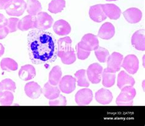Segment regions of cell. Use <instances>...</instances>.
I'll list each match as a JSON object with an SVG mask.
<instances>
[{"label":"cell","instance_id":"8992f818","mask_svg":"<svg viewBox=\"0 0 145 126\" xmlns=\"http://www.w3.org/2000/svg\"><path fill=\"white\" fill-rule=\"evenodd\" d=\"M103 68L98 63L91 64L88 68L86 74L89 81L93 84L100 83L102 78Z\"/></svg>","mask_w":145,"mask_h":126},{"label":"cell","instance_id":"f1b7e54d","mask_svg":"<svg viewBox=\"0 0 145 126\" xmlns=\"http://www.w3.org/2000/svg\"><path fill=\"white\" fill-rule=\"evenodd\" d=\"M1 69L5 71H16L18 69V64L12 58H3L0 63Z\"/></svg>","mask_w":145,"mask_h":126},{"label":"cell","instance_id":"5b68a950","mask_svg":"<svg viewBox=\"0 0 145 126\" xmlns=\"http://www.w3.org/2000/svg\"><path fill=\"white\" fill-rule=\"evenodd\" d=\"M26 8V3L24 0H12L6 12L9 16L20 17L24 14Z\"/></svg>","mask_w":145,"mask_h":126},{"label":"cell","instance_id":"d6a6232c","mask_svg":"<svg viewBox=\"0 0 145 126\" xmlns=\"http://www.w3.org/2000/svg\"><path fill=\"white\" fill-rule=\"evenodd\" d=\"M0 85L2 91H9L11 92H15L16 89V84L12 80L6 78L0 82Z\"/></svg>","mask_w":145,"mask_h":126},{"label":"cell","instance_id":"1f68e13d","mask_svg":"<svg viewBox=\"0 0 145 126\" xmlns=\"http://www.w3.org/2000/svg\"><path fill=\"white\" fill-rule=\"evenodd\" d=\"M94 53L97 59L101 63H105L110 55L107 50L102 47H99L96 50H95Z\"/></svg>","mask_w":145,"mask_h":126},{"label":"cell","instance_id":"4316f807","mask_svg":"<svg viewBox=\"0 0 145 126\" xmlns=\"http://www.w3.org/2000/svg\"><path fill=\"white\" fill-rule=\"evenodd\" d=\"M75 77L78 86L85 87H89V82L86 70L81 69L75 72Z\"/></svg>","mask_w":145,"mask_h":126},{"label":"cell","instance_id":"5bb4252c","mask_svg":"<svg viewBox=\"0 0 145 126\" xmlns=\"http://www.w3.org/2000/svg\"><path fill=\"white\" fill-rule=\"evenodd\" d=\"M89 17L95 22L101 23L106 20V16L103 10L102 5H96L90 7L89 10Z\"/></svg>","mask_w":145,"mask_h":126},{"label":"cell","instance_id":"74e56055","mask_svg":"<svg viewBox=\"0 0 145 126\" xmlns=\"http://www.w3.org/2000/svg\"><path fill=\"white\" fill-rule=\"evenodd\" d=\"M9 33V30L7 29L6 26L0 28V39H3L8 35Z\"/></svg>","mask_w":145,"mask_h":126},{"label":"cell","instance_id":"30bf717a","mask_svg":"<svg viewBox=\"0 0 145 126\" xmlns=\"http://www.w3.org/2000/svg\"><path fill=\"white\" fill-rule=\"evenodd\" d=\"M123 56L120 53L113 52L112 54L109 55L107 59V67L116 72L121 69L123 61Z\"/></svg>","mask_w":145,"mask_h":126},{"label":"cell","instance_id":"7a4b0ae2","mask_svg":"<svg viewBox=\"0 0 145 126\" xmlns=\"http://www.w3.org/2000/svg\"><path fill=\"white\" fill-rule=\"evenodd\" d=\"M136 95V90L133 86H128L121 89V92L116 98V103L119 106H132Z\"/></svg>","mask_w":145,"mask_h":126},{"label":"cell","instance_id":"e575fe53","mask_svg":"<svg viewBox=\"0 0 145 126\" xmlns=\"http://www.w3.org/2000/svg\"><path fill=\"white\" fill-rule=\"evenodd\" d=\"M66 105L67 101L66 97L61 94L58 97L49 101V105L50 106H66Z\"/></svg>","mask_w":145,"mask_h":126},{"label":"cell","instance_id":"8d00e7d4","mask_svg":"<svg viewBox=\"0 0 145 126\" xmlns=\"http://www.w3.org/2000/svg\"><path fill=\"white\" fill-rule=\"evenodd\" d=\"M12 0H0V9L6 10L9 6Z\"/></svg>","mask_w":145,"mask_h":126},{"label":"cell","instance_id":"d4e9b609","mask_svg":"<svg viewBox=\"0 0 145 126\" xmlns=\"http://www.w3.org/2000/svg\"><path fill=\"white\" fill-rule=\"evenodd\" d=\"M26 3V10L29 15L35 16L42 11V7L38 0H28Z\"/></svg>","mask_w":145,"mask_h":126},{"label":"cell","instance_id":"2e32d148","mask_svg":"<svg viewBox=\"0 0 145 126\" xmlns=\"http://www.w3.org/2000/svg\"><path fill=\"white\" fill-rule=\"evenodd\" d=\"M103 10L106 17L112 20H118L121 16V10L120 8L114 4H105L102 5Z\"/></svg>","mask_w":145,"mask_h":126},{"label":"cell","instance_id":"60d3db41","mask_svg":"<svg viewBox=\"0 0 145 126\" xmlns=\"http://www.w3.org/2000/svg\"><path fill=\"white\" fill-rule=\"evenodd\" d=\"M106 1H117V0H106Z\"/></svg>","mask_w":145,"mask_h":126},{"label":"cell","instance_id":"ffe728a7","mask_svg":"<svg viewBox=\"0 0 145 126\" xmlns=\"http://www.w3.org/2000/svg\"><path fill=\"white\" fill-rule=\"evenodd\" d=\"M135 81L132 76L127 74L125 71H121L118 76L117 85L120 89L128 86H133Z\"/></svg>","mask_w":145,"mask_h":126},{"label":"cell","instance_id":"d6986e66","mask_svg":"<svg viewBox=\"0 0 145 126\" xmlns=\"http://www.w3.org/2000/svg\"><path fill=\"white\" fill-rule=\"evenodd\" d=\"M113 94L111 91L107 89L102 88L99 89L95 94L96 101L102 105H108L113 100Z\"/></svg>","mask_w":145,"mask_h":126},{"label":"cell","instance_id":"7c38bea8","mask_svg":"<svg viewBox=\"0 0 145 126\" xmlns=\"http://www.w3.org/2000/svg\"><path fill=\"white\" fill-rule=\"evenodd\" d=\"M26 95L32 99H37L42 94V88L39 84L34 82L27 83L25 86Z\"/></svg>","mask_w":145,"mask_h":126},{"label":"cell","instance_id":"8fae6325","mask_svg":"<svg viewBox=\"0 0 145 126\" xmlns=\"http://www.w3.org/2000/svg\"><path fill=\"white\" fill-rule=\"evenodd\" d=\"M123 16L127 22L131 24H137L141 21L143 14L142 11L136 7L127 9L123 12Z\"/></svg>","mask_w":145,"mask_h":126},{"label":"cell","instance_id":"f546056e","mask_svg":"<svg viewBox=\"0 0 145 126\" xmlns=\"http://www.w3.org/2000/svg\"><path fill=\"white\" fill-rule=\"evenodd\" d=\"M14 96L12 92L9 91H3L0 93V105L10 106L12 104Z\"/></svg>","mask_w":145,"mask_h":126},{"label":"cell","instance_id":"f35d334b","mask_svg":"<svg viewBox=\"0 0 145 126\" xmlns=\"http://www.w3.org/2000/svg\"><path fill=\"white\" fill-rule=\"evenodd\" d=\"M7 23V19L2 14H0V28L5 27Z\"/></svg>","mask_w":145,"mask_h":126},{"label":"cell","instance_id":"ab89813d","mask_svg":"<svg viewBox=\"0 0 145 126\" xmlns=\"http://www.w3.org/2000/svg\"><path fill=\"white\" fill-rule=\"evenodd\" d=\"M5 47L3 46L2 44L0 43V57L3 55L4 53H5Z\"/></svg>","mask_w":145,"mask_h":126},{"label":"cell","instance_id":"4dcf8cb0","mask_svg":"<svg viewBox=\"0 0 145 126\" xmlns=\"http://www.w3.org/2000/svg\"><path fill=\"white\" fill-rule=\"evenodd\" d=\"M63 64L70 65L73 64L76 61V55L74 50L71 48L70 50L62 53L59 56Z\"/></svg>","mask_w":145,"mask_h":126},{"label":"cell","instance_id":"d590c367","mask_svg":"<svg viewBox=\"0 0 145 126\" xmlns=\"http://www.w3.org/2000/svg\"><path fill=\"white\" fill-rule=\"evenodd\" d=\"M76 52H77V56L78 58L80 60H85L87 59L90 55L91 52L85 50H83L81 48H80L78 45H76Z\"/></svg>","mask_w":145,"mask_h":126},{"label":"cell","instance_id":"9c48e42d","mask_svg":"<svg viewBox=\"0 0 145 126\" xmlns=\"http://www.w3.org/2000/svg\"><path fill=\"white\" fill-rule=\"evenodd\" d=\"M76 78L71 75H65L60 80L59 88L65 94H71L75 89Z\"/></svg>","mask_w":145,"mask_h":126},{"label":"cell","instance_id":"83f0119b","mask_svg":"<svg viewBox=\"0 0 145 126\" xmlns=\"http://www.w3.org/2000/svg\"><path fill=\"white\" fill-rule=\"evenodd\" d=\"M66 7L65 0H52L49 3L48 10L52 14L61 12Z\"/></svg>","mask_w":145,"mask_h":126},{"label":"cell","instance_id":"603a6c76","mask_svg":"<svg viewBox=\"0 0 145 126\" xmlns=\"http://www.w3.org/2000/svg\"><path fill=\"white\" fill-rule=\"evenodd\" d=\"M35 28L34 27V16L28 15L19 20L18 29L22 31Z\"/></svg>","mask_w":145,"mask_h":126},{"label":"cell","instance_id":"7402d4cb","mask_svg":"<svg viewBox=\"0 0 145 126\" xmlns=\"http://www.w3.org/2000/svg\"><path fill=\"white\" fill-rule=\"evenodd\" d=\"M60 92L61 91L58 86L52 85L48 82L45 84L42 89V94L49 100H53L58 97L60 95Z\"/></svg>","mask_w":145,"mask_h":126},{"label":"cell","instance_id":"b9f144b4","mask_svg":"<svg viewBox=\"0 0 145 126\" xmlns=\"http://www.w3.org/2000/svg\"><path fill=\"white\" fill-rule=\"evenodd\" d=\"M1 91H2V89H1V85H0V93L1 92Z\"/></svg>","mask_w":145,"mask_h":126},{"label":"cell","instance_id":"e0dca14e","mask_svg":"<svg viewBox=\"0 0 145 126\" xmlns=\"http://www.w3.org/2000/svg\"><path fill=\"white\" fill-rule=\"evenodd\" d=\"M115 34V28L113 24L110 22H106L103 24L99 29L98 36L104 40H109Z\"/></svg>","mask_w":145,"mask_h":126},{"label":"cell","instance_id":"ba28073f","mask_svg":"<svg viewBox=\"0 0 145 126\" xmlns=\"http://www.w3.org/2000/svg\"><path fill=\"white\" fill-rule=\"evenodd\" d=\"M93 93L92 91L88 88H83L79 90L76 93L75 100L79 106H85L89 105L92 102Z\"/></svg>","mask_w":145,"mask_h":126},{"label":"cell","instance_id":"3957f363","mask_svg":"<svg viewBox=\"0 0 145 126\" xmlns=\"http://www.w3.org/2000/svg\"><path fill=\"white\" fill-rule=\"evenodd\" d=\"M53 25V19L45 12H40L34 16V27L37 29L45 30L50 28Z\"/></svg>","mask_w":145,"mask_h":126},{"label":"cell","instance_id":"cb8c5ba5","mask_svg":"<svg viewBox=\"0 0 145 126\" xmlns=\"http://www.w3.org/2000/svg\"><path fill=\"white\" fill-rule=\"evenodd\" d=\"M62 71L59 66L52 68L48 75V83L53 86H57L62 77Z\"/></svg>","mask_w":145,"mask_h":126},{"label":"cell","instance_id":"277c9868","mask_svg":"<svg viewBox=\"0 0 145 126\" xmlns=\"http://www.w3.org/2000/svg\"><path fill=\"white\" fill-rule=\"evenodd\" d=\"M99 44L97 37L93 34L88 33L83 36L81 41L77 45L80 48L91 52L94 51L99 47Z\"/></svg>","mask_w":145,"mask_h":126},{"label":"cell","instance_id":"ac0fdd59","mask_svg":"<svg viewBox=\"0 0 145 126\" xmlns=\"http://www.w3.org/2000/svg\"><path fill=\"white\" fill-rule=\"evenodd\" d=\"M36 69L33 65L26 64L21 67L18 72V77L24 81H29L35 77Z\"/></svg>","mask_w":145,"mask_h":126},{"label":"cell","instance_id":"836d02e7","mask_svg":"<svg viewBox=\"0 0 145 126\" xmlns=\"http://www.w3.org/2000/svg\"><path fill=\"white\" fill-rule=\"evenodd\" d=\"M19 19L17 18L12 17L7 19L6 28L9 30V33H14L17 31Z\"/></svg>","mask_w":145,"mask_h":126},{"label":"cell","instance_id":"4fadbf2b","mask_svg":"<svg viewBox=\"0 0 145 126\" xmlns=\"http://www.w3.org/2000/svg\"><path fill=\"white\" fill-rule=\"evenodd\" d=\"M132 45L135 49L139 51L145 50L144 30L139 29L134 33L131 39Z\"/></svg>","mask_w":145,"mask_h":126},{"label":"cell","instance_id":"52a82bcc","mask_svg":"<svg viewBox=\"0 0 145 126\" xmlns=\"http://www.w3.org/2000/svg\"><path fill=\"white\" fill-rule=\"evenodd\" d=\"M121 67L130 74H135L139 68V61L134 55H129L123 59Z\"/></svg>","mask_w":145,"mask_h":126},{"label":"cell","instance_id":"484cf974","mask_svg":"<svg viewBox=\"0 0 145 126\" xmlns=\"http://www.w3.org/2000/svg\"><path fill=\"white\" fill-rule=\"evenodd\" d=\"M72 39L70 37L66 36L61 38L58 41V56L62 53L66 52L72 48Z\"/></svg>","mask_w":145,"mask_h":126},{"label":"cell","instance_id":"6da1fadb","mask_svg":"<svg viewBox=\"0 0 145 126\" xmlns=\"http://www.w3.org/2000/svg\"><path fill=\"white\" fill-rule=\"evenodd\" d=\"M30 60L35 64H47L56 61L58 47L55 37L51 33L33 29L27 36Z\"/></svg>","mask_w":145,"mask_h":126},{"label":"cell","instance_id":"44dd1931","mask_svg":"<svg viewBox=\"0 0 145 126\" xmlns=\"http://www.w3.org/2000/svg\"><path fill=\"white\" fill-rule=\"evenodd\" d=\"M102 78L103 86L105 87H110L115 83L116 72L107 67L102 71Z\"/></svg>","mask_w":145,"mask_h":126},{"label":"cell","instance_id":"9a60e30c","mask_svg":"<svg viewBox=\"0 0 145 126\" xmlns=\"http://www.w3.org/2000/svg\"><path fill=\"white\" fill-rule=\"evenodd\" d=\"M53 29L57 35L61 36H67L71 31L70 24L63 19L57 20L54 25H53Z\"/></svg>","mask_w":145,"mask_h":126}]
</instances>
